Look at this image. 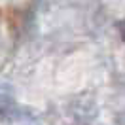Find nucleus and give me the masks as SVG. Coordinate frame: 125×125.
I'll list each match as a JSON object with an SVG mask.
<instances>
[{
  "label": "nucleus",
  "mask_w": 125,
  "mask_h": 125,
  "mask_svg": "<svg viewBox=\"0 0 125 125\" xmlns=\"http://www.w3.org/2000/svg\"><path fill=\"white\" fill-rule=\"evenodd\" d=\"M13 101V85L8 82H0V108L8 106Z\"/></svg>",
  "instance_id": "nucleus-1"
}]
</instances>
